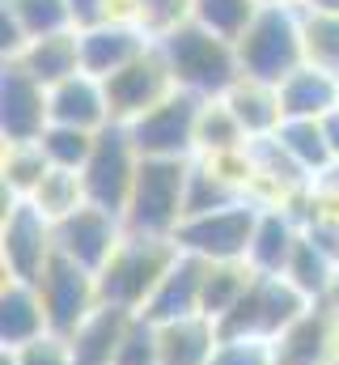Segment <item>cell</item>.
Segmentation results:
<instances>
[{
  "instance_id": "cell-27",
  "label": "cell",
  "mask_w": 339,
  "mask_h": 365,
  "mask_svg": "<svg viewBox=\"0 0 339 365\" xmlns=\"http://www.w3.org/2000/svg\"><path fill=\"white\" fill-rule=\"evenodd\" d=\"M246 145H251V136H246V128L238 123V115L229 110V102H225V98L204 102L199 128H195V158L234 153V149H246Z\"/></svg>"
},
{
  "instance_id": "cell-43",
  "label": "cell",
  "mask_w": 339,
  "mask_h": 365,
  "mask_svg": "<svg viewBox=\"0 0 339 365\" xmlns=\"http://www.w3.org/2000/svg\"><path fill=\"white\" fill-rule=\"evenodd\" d=\"M318 306H327V310H331V314L339 319V272H335V280H331V289H327V297H323Z\"/></svg>"
},
{
  "instance_id": "cell-4",
  "label": "cell",
  "mask_w": 339,
  "mask_h": 365,
  "mask_svg": "<svg viewBox=\"0 0 339 365\" xmlns=\"http://www.w3.org/2000/svg\"><path fill=\"white\" fill-rule=\"evenodd\" d=\"M187 179L191 162L145 158L132 200L123 208V230L136 238H174L178 225L187 221Z\"/></svg>"
},
{
  "instance_id": "cell-9",
  "label": "cell",
  "mask_w": 339,
  "mask_h": 365,
  "mask_svg": "<svg viewBox=\"0 0 339 365\" xmlns=\"http://www.w3.org/2000/svg\"><path fill=\"white\" fill-rule=\"evenodd\" d=\"M56 255H60L56 251V221H47L30 200H21L17 208H9L0 217V264H4V280L38 284Z\"/></svg>"
},
{
  "instance_id": "cell-41",
  "label": "cell",
  "mask_w": 339,
  "mask_h": 365,
  "mask_svg": "<svg viewBox=\"0 0 339 365\" xmlns=\"http://www.w3.org/2000/svg\"><path fill=\"white\" fill-rule=\"evenodd\" d=\"M323 136H327V145H331V158L339 162V106L323 119Z\"/></svg>"
},
{
  "instance_id": "cell-24",
  "label": "cell",
  "mask_w": 339,
  "mask_h": 365,
  "mask_svg": "<svg viewBox=\"0 0 339 365\" xmlns=\"http://www.w3.org/2000/svg\"><path fill=\"white\" fill-rule=\"evenodd\" d=\"M280 102H284V119H327L339 106V81L314 64H301L280 86Z\"/></svg>"
},
{
  "instance_id": "cell-25",
  "label": "cell",
  "mask_w": 339,
  "mask_h": 365,
  "mask_svg": "<svg viewBox=\"0 0 339 365\" xmlns=\"http://www.w3.org/2000/svg\"><path fill=\"white\" fill-rule=\"evenodd\" d=\"M254 268L246 259H225V264H208V272H204V297H199V314L204 319H212V323H221L242 297H246V289L254 284Z\"/></svg>"
},
{
  "instance_id": "cell-36",
  "label": "cell",
  "mask_w": 339,
  "mask_h": 365,
  "mask_svg": "<svg viewBox=\"0 0 339 365\" xmlns=\"http://www.w3.org/2000/svg\"><path fill=\"white\" fill-rule=\"evenodd\" d=\"M115 365H162V349H157V323L145 319V314H132L127 331H123V344H119V357Z\"/></svg>"
},
{
  "instance_id": "cell-28",
  "label": "cell",
  "mask_w": 339,
  "mask_h": 365,
  "mask_svg": "<svg viewBox=\"0 0 339 365\" xmlns=\"http://www.w3.org/2000/svg\"><path fill=\"white\" fill-rule=\"evenodd\" d=\"M335 272H339L335 259L301 234V242H297V251H293V259H288V268H284V280H288L306 302H314V306H318V302L327 297V289H331Z\"/></svg>"
},
{
  "instance_id": "cell-32",
  "label": "cell",
  "mask_w": 339,
  "mask_h": 365,
  "mask_svg": "<svg viewBox=\"0 0 339 365\" xmlns=\"http://www.w3.org/2000/svg\"><path fill=\"white\" fill-rule=\"evenodd\" d=\"M259 9H263L259 0H195L191 21H199L204 30H212V34L238 43V38L246 34V26L254 21Z\"/></svg>"
},
{
  "instance_id": "cell-29",
  "label": "cell",
  "mask_w": 339,
  "mask_h": 365,
  "mask_svg": "<svg viewBox=\"0 0 339 365\" xmlns=\"http://www.w3.org/2000/svg\"><path fill=\"white\" fill-rule=\"evenodd\" d=\"M47 170H51V162H47V153H43L38 140H30V145H4L0 149V191H9L17 200H30L34 187L47 179Z\"/></svg>"
},
{
  "instance_id": "cell-10",
  "label": "cell",
  "mask_w": 339,
  "mask_h": 365,
  "mask_svg": "<svg viewBox=\"0 0 339 365\" xmlns=\"http://www.w3.org/2000/svg\"><path fill=\"white\" fill-rule=\"evenodd\" d=\"M102 86H106V102H110V123H123V128L136 123L140 115H149L153 106H162L170 93L178 90L157 43L140 60H132L123 73H115L110 81H102Z\"/></svg>"
},
{
  "instance_id": "cell-22",
  "label": "cell",
  "mask_w": 339,
  "mask_h": 365,
  "mask_svg": "<svg viewBox=\"0 0 339 365\" xmlns=\"http://www.w3.org/2000/svg\"><path fill=\"white\" fill-rule=\"evenodd\" d=\"M229 110L238 115V123L246 128L251 140H267L280 132L284 123V102H280V86L254 81V77H238V86L225 93Z\"/></svg>"
},
{
  "instance_id": "cell-13",
  "label": "cell",
  "mask_w": 339,
  "mask_h": 365,
  "mask_svg": "<svg viewBox=\"0 0 339 365\" xmlns=\"http://www.w3.org/2000/svg\"><path fill=\"white\" fill-rule=\"evenodd\" d=\"M51 128V110H47V90L21 73L13 60H4L0 73V136L4 145H30Z\"/></svg>"
},
{
  "instance_id": "cell-33",
  "label": "cell",
  "mask_w": 339,
  "mask_h": 365,
  "mask_svg": "<svg viewBox=\"0 0 339 365\" xmlns=\"http://www.w3.org/2000/svg\"><path fill=\"white\" fill-rule=\"evenodd\" d=\"M93 140H98V132H77V128H60V123H51V128L38 136L47 162H51L56 170H77V175L85 170L89 153H93Z\"/></svg>"
},
{
  "instance_id": "cell-26",
  "label": "cell",
  "mask_w": 339,
  "mask_h": 365,
  "mask_svg": "<svg viewBox=\"0 0 339 365\" xmlns=\"http://www.w3.org/2000/svg\"><path fill=\"white\" fill-rule=\"evenodd\" d=\"M276 145H280L310 179H318V175H327V170L335 166L331 145H327V136H323V119H284L280 132H276Z\"/></svg>"
},
{
  "instance_id": "cell-42",
  "label": "cell",
  "mask_w": 339,
  "mask_h": 365,
  "mask_svg": "<svg viewBox=\"0 0 339 365\" xmlns=\"http://www.w3.org/2000/svg\"><path fill=\"white\" fill-rule=\"evenodd\" d=\"M301 13H327V17H339V0H301Z\"/></svg>"
},
{
  "instance_id": "cell-14",
  "label": "cell",
  "mask_w": 339,
  "mask_h": 365,
  "mask_svg": "<svg viewBox=\"0 0 339 365\" xmlns=\"http://www.w3.org/2000/svg\"><path fill=\"white\" fill-rule=\"evenodd\" d=\"M157 38L145 30V26H98V30H85L81 34V73L98 77V81H110L115 73H123L132 60H140Z\"/></svg>"
},
{
  "instance_id": "cell-12",
  "label": "cell",
  "mask_w": 339,
  "mask_h": 365,
  "mask_svg": "<svg viewBox=\"0 0 339 365\" xmlns=\"http://www.w3.org/2000/svg\"><path fill=\"white\" fill-rule=\"evenodd\" d=\"M123 238H127L123 217H115L106 208H93V204H85L73 217L56 221V251L64 259L81 264L85 272H93V276L110 264V255L119 251Z\"/></svg>"
},
{
  "instance_id": "cell-21",
  "label": "cell",
  "mask_w": 339,
  "mask_h": 365,
  "mask_svg": "<svg viewBox=\"0 0 339 365\" xmlns=\"http://www.w3.org/2000/svg\"><path fill=\"white\" fill-rule=\"evenodd\" d=\"M221 344V331L212 319L191 314V319H174V323H157V349H162V365H212Z\"/></svg>"
},
{
  "instance_id": "cell-7",
  "label": "cell",
  "mask_w": 339,
  "mask_h": 365,
  "mask_svg": "<svg viewBox=\"0 0 339 365\" xmlns=\"http://www.w3.org/2000/svg\"><path fill=\"white\" fill-rule=\"evenodd\" d=\"M259 204L254 200H238L229 208H217V212H199V217H187L174 234L178 251L187 255H199L204 264H225V259H246L254 238V225H259Z\"/></svg>"
},
{
  "instance_id": "cell-16",
  "label": "cell",
  "mask_w": 339,
  "mask_h": 365,
  "mask_svg": "<svg viewBox=\"0 0 339 365\" xmlns=\"http://www.w3.org/2000/svg\"><path fill=\"white\" fill-rule=\"evenodd\" d=\"M47 110H51V123H60V128H77V132H102V128H110L106 86L98 77H89V73H77L64 86L47 90Z\"/></svg>"
},
{
  "instance_id": "cell-30",
  "label": "cell",
  "mask_w": 339,
  "mask_h": 365,
  "mask_svg": "<svg viewBox=\"0 0 339 365\" xmlns=\"http://www.w3.org/2000/svg\"><path fill=\"white\" fill-rule=\"evenodd\" d=\"M30 204L47 217V221H64V217H73L77 208H85L89 200H85V182L77 170H47V179L34 187V195H30Z\"/></svg>"
},
{
  "instance_id": "cell-15",
  "label": "cell",
  "mask_w": 339,
  "mask_h": 365,
  "mask_svg": "<svg viewBox=\"0 0 339 365\" xmlns=\"http://www.w3.org/2000/svg\"><path fill=\"white\" fill-rule=\"evenodd\" d=\"M276 365H339V319L327 306H310L276 340Z\"/></svg>"
},
{
  "instance_id": "cell-44",
  "label": "cell",
  "mask_w": 339,
  "mask_h": 365,
  "mask_svg": "<svg viewBox=\"0 0 339 365\" xmlns=\"http://www.w3.org/2000/svg\"><path fill=\"white\" fill-rule=\"evenodd\" d=\"M314 182H318V187H327V191H335V195H339V162L331 166V170H327V175H318Z\"/></svg>"
},
{
  "instance_id": "cell-37",
  "label": "cell",
  "mask_w": 339,
  "mask_h": 365,
  "mask_svg": "<svg viewBox=\"0 0 339 365\" xmlns=\"http://www.w3.org/2000/svg\"><path fill=\"white\" fill-rule=\"evenodd\" d=\"M212 365H276V344L259 336H221Z\"/></svg>"
},
{
  "instance_id": "cell-8",
  "label": "cell",
  "mask_w": 339,
  "mask_h": 365,
  "mask_svg": "<svg viewBox=\"0 0 339 365\" xmlns=\"http://www.w3.org/2000/svg\"><path fill=\"white\" fill-rule=\"evenodd\" d=\"M199 110H204V98H195L187 90H174L162 106H153L149 115L127 123L136 153L140 158H162V162H191L195 158Z\"/></svg>"
},
{
  "instance_id": "cell-40",
  "label": "cell",
  "mask_w": 339,
  "mask_h": 365,
  "mask_svg": "<svg viewBox=\"0 0 339 365\" xmlns=\"http://www.w3.org/2000/svg\"><path fill=\"white\" fill-rule=\"evenodd\" d=\"M68 13H73V30H98L110 21V0H68Z\"/></svg>"
},
{
  "instance_id": "cell-23",
  "label": "cell",
  "mask_w": 339,
  "mask_h": 365,
  "mask_svg": "<svg viewBox=\"0 0 339 365\" xmlns=\"http://www.w3.org/2000/svg\"><path fill=\"white\" fill-rule=\"evenodd\" d=\"M127 323H132L127 310L98 306L81 327H77V336L68 340V344H73V365H115Z\"/></svg>"
},
{
  "instance_id": "cell-20",
  "label": "cell",
  "mask_w": 339,
  "mask_h": 365,
  "mask_svg": "<svg viewBox=\"0 0 339 365\" xmlns=\"http://www.w3.org/2000/svg\"><path fill=\"white\" fill-rule=\"evenodd\" d=\"M13 64L21 73H30L43 90H56V86H64L68 77L81 73V34L64 30V34H51V38H34V43H26V51Z\"/></svg>"
},
{
  "instance_id": "cell-34",
  "label": "cell",
  "mask_w": 339,
  "mask_h": 365,
  "mask_svg": "<svg viewBox=\"0 0 339 365\" xmlns=\"http://www.w3.org/2000/svg\"><path fill=\"white\" fill-rule=\"evenodd\" d=\"M242 195L221 182L199 158H191V179H187V217H199V212H217V208H229L238 204Z\"/></svg>"
},
{
  "instance_id": "cell-35",
  "label": "cell",
  "mask_w": 339,
  "mask_h": 365,
  "mask_svg": "<svg viewBox=\"0 0 339 365\" xmlns=\"http://www.w3.org/2000/svg\"><path fill=\"white\" fill-rule=\"evenodd\" d=\"M301 17H306V64L339 81V17L327 13H301Z\"/></svg>"
},
{
  "instance_id": "cell-39",
  "label": "cell",
  "mask_w": 339,
  "mask_h": 365,
  "mask_svg": "<svg viewBox=\"0 0 339 365\" xmlns=\"http://www.w3.org/2000/svg\"><path fill=\"white\" fill-rule=\"evenodd\" d=\"M4 353H13V365H73V344L51 331L26 349H4Z\"/></svg>"
},
{
  "instance_id": "cell-18",
  "label": "cell",
  "mask_w": 339,
  "mask_h": 365,
  "mask_svg": "<svg viewBox=\"0 0 339 365\" xmlns=\"http://www.w3.org/2000/svg\"><path fill=\"white\" fill-rule=\"evenodd\" d=\"M301 234H306L301 217H293L288 208H263L259 225H254L251 251H246V264L259 276H284L297 242H301Z\"/></svg>"
},
{
  "instance_id": "cell-31",
  "label": "cell",
  "mask_w": 339,
  "mask_h": 365,
  "mask_svg": "<svg viewBox=\"0 0 339 365\" xmlns=\"http://www.w3.org/2000/svg\"><path fill=\"white\" fill-rule=\"evenodd\" d=\"M13 21L21 26V34L34 43V38H51V34H64L73 30V13H68V0H0Z\"/></svg>"
},
{
  "instance_id": "cell-38",
  "label": "cell",
  "mask_w": 339,
  "mask_h": 365,
  "mask_svg": "<svg viewBox=\"0 0 339 365\" xmlns=\"http://www.w3.org/2000/svg\"><path fill=\"white\" fill-rule=\"evenodd\" d=\"M191 9L195 0H140V26L153 38H162L170 30H178L182 21H191Z\"/></svg>"
},
{
  "instance_id": "cell-45",
  "label": "cell",
  "mask_w": 339,
  "mask_h": 365,
  "mask_svg": "<svg viewBox=\"0 0 339 365\" xmlns=\"http://www.w3.org/2000/svg\"><path fill=\"white\" fill-rule=\"evenodd\" d=\"M259 4H293V9H301V0H259Z\"/></svg>"
},
{
  "instance_id": "cell-3",
  "label": "cell",
  "mask_w": 339,
  "mask_h": 365,
  "mask_svg": "<svg viewBox=\"0 0 339 365\" xmlns=\"http://www.w3.org/2000/svg\"><path fill=\"white\" fill-rule=\"evenodd\" d=\"M178 259V242L174 238H136L127 234L119 242V251L110 255V264L98 272V297L102 306L140 314L149 306V297L157 293L162 276Z\"/></svg>"
},
{
  "instance_id": "cell-11",
  "label": "cell",
  "mask_w": 339,
  "mask_h": 365,
  "mask_svg": "<svg viewBox=\"0 0 339 365\" xmlns=\"http://www.w3.org/2000/svg\"><path fill=\"white\" fill-rule=\"evenodd\" d=\"M38 293H43V310H47L51 336H64V340H73L77 327L102 306V297H98V276L85 272L81 264H73V259H64V255L51 259V268L38 280Z\"/></svg>"
},
{
  "instance_id": "cell-1",
  "label": "cell",
  "mask_w": 339,
  "mask_h": 365,
  "mask_svg": "<svg viewBox=\"0 0 339 365\" xmlns=\"http://www.w3.org/2000/svg\"><path fill=\"white\" fill-rule=\"evenodd\" d=\"M162 56H166L170 73H174V86L204 102L212 98H225V93L238 86L242 77V64H238V47L212 30H204L199 21H182L178 30H170L157 38Z\"/></svg>"
},
{
  "instance_id": "cell-17",
  "label": "cell",
  "mask_w": 339,
  "mask_h": 365,
  "mask_svg": "<svg viewBox=\"0 0 339 365\" xmlns=\"http://www.w3.org/2000/svg\"><path fill=\"white\" fill-rule=\"evenodd\" d=\"M204 272H208V264H204L199 255L178 251L174 268L162 276L157 293L149 297V306H145L140 314H145V319H153V323H174V319H191V314H199Z\"/></svg>"
},
{
  "instance_id": "cell-2",
  "label": "cell",
  "mask_w": 339,
  "mask_h": 365,
  "mask_svg": "<svg viewBox=\"0 0 339 365\" xmlns=\"http://www.w3.org/2000/svg\"><path fill=\"white\" fill-rule=\"evenodd\" d=\"M234 47L242 77L284 86L306 64V17L293 4H263Z\"/></svg>"
},
{
  "instance_id": "cell-19",
  "label": "cell",
  "mask_w": 339,
  "mask_h": 365,
  "mask_svg": "<svg viewBox=\"0 0 339 365\" xmlns=\"http://www.w3.org/2000/svg\"><path fill=\"white\" fill-rule=\"evenodd\" d=\"M47 327V310H43V293L38 284L26 280H4L0 289V344L4 349H26L34 340H43Z\"/></svg>"
},
{
  "instance_id": "cell-5",
  "label": "cell",
  "mask_w": 339,
  "mask_h": 365,
  "mask_svg": "<svg viewBox=\"0 0 339 365\" xmlns=\"http://www.w3.org/2000/svg\"><path fill=\"white\" fill-rule=\"evenodd\" d=\"M140 153L132 145V132L123 123H110L98 132L93 140V153L81 170V182H85V200L93 208H106L115 217H123L127 200H132V187H136V175H140Z\"/></svg>"
},
{
  "instance_id": "cell-6",
  "label": "cell",
  "mask_w": 339,
  "mask_h": 365,
  "mask_svg": "<svg viewBox=\"0 0 339 365\" xmlns=\"http://www.w3.org/2000/svg\"><path fill=\"white\" fill-rule=\"evenodd\" d=\"M314 302H306L284 276H254L246 297L217 323L221 336H259V340H280Z\"/></svg>"
}]
</instances>
